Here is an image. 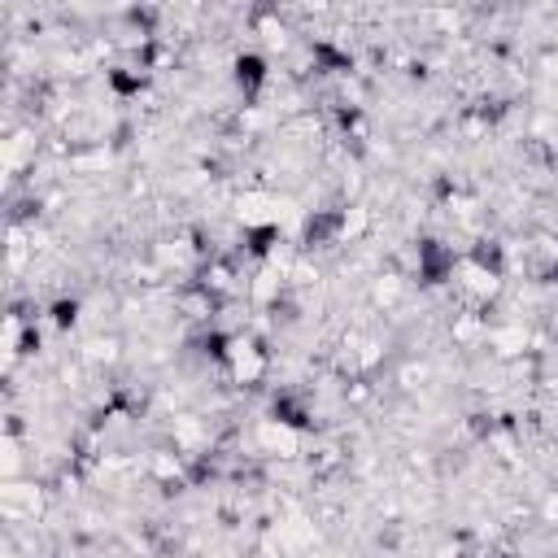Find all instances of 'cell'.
<instances>
[{
    "instance_id": "6da1fadb",
    "label": "cell",
    "mask_w": 558,
    "mask_h": 558,
    "mask_svg": "<svg viewBox=\"0 0 558 558\" xmlns=\"http://www.w3.org/2000/svg\"><path fill=\"white\" fill-rule=\"evenodd\" d=\"M236 83L249 88V92H254L257 83H266V61L262 57H240L236 61Z\"/></svg>"
}]
</instances>
